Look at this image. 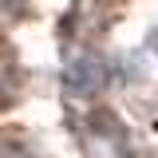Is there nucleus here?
I'll return each mask as SVG.
<instances>
[{"mask_svg":"<svg viewBox=\"0 0 158 158\" xmlns=\"http://www.w3.org/2000/svg\"><path fill=\"white\" fill-rule=\"evenodd\" d=\"M67 83H71L75 95H99L103 83H107L103 63L91 59V56H75V59H71V67H67Z\"/></svg>","mask_w":158,"mask_h":158,"instance_id":"obj_1","label":"nucleus"},{"mask_svg":"<svg viewBox=\"0 0 158 158\" xmlns=\"http://www.w3.org/2000/svg\"><path fill=\"white\" fill-rule=\"evenodd\" d=\"M0 158H32L20 142H0Z\"/></svg>","mask_w":158,"mask_h":158,"instance_id":"obj_2","label":"nucleus"},{"mask_svg":"<svg viewBox=\"0 0 158 158\" xmlns=\"http://www.w3.org/2000/svg\"><path fill=\"white\" fill-rule=\"evenodd\" d=\"M150 52H154V56H158V32H154V36H150Z\"/></svg>","mask_w":158,"mask_h":158,"instance_id":"obj_3","label":"nucleus"}]
</instances>
